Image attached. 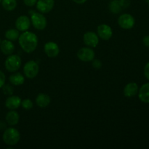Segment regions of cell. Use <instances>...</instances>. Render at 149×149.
<instances>
[{
	"instance_id": "obj_12",
	"label": "cell",
	"mask_w": 149,
	"mask_h": 149,
	"mask_svg": "<svg viewBox=\"0 0 149 149\" xmlns=\"http://www.w3.org/2000/svg\"><path fill=\"white\" fill-rule=\"evenodd\" d=\"M44 50L49 58H55L59 54L60 48L55 42H48L45 45Z\"/></svg>"
},
{
	"instance_id": "obj_33",
	"label": "cell",
	"mask_w": 149,
	"mask_h": 149,
	"mask_svg": "<svg viewBox=\"0 0 149 149\" xmlns=\"http://www.w3.org/2000/svg\"><path fill=\"white\" fill-rule=\"evenodd\" d=\"M1 39H0V44H1Z\"/></svg>"
},
{
	"instance_id": "obj_1",
	"label": "cell",
	"mask_w": 149,
	"mask_h": 149,
	"mask_svg": "<svg viewBox=\"0 0 149 149\" xmlns=\"http://www.w3.org/2000/svg\"><path fill=\"white\" fill-rule=\"evenodd\" d=\"M18 42L21 49L25 52L31 53L37 47L38 37L33 32L26 31L20 34Z\"/></svg>"
},
{
	"instance_id": "obj_14",
	"label": "cell",
	"mask_w": 149,
	"mask_h": 149,
	"mask_svg": "<svg viewBox=\"0 0 149 149\" xmlns=\"http://www.w3.org/2000/svg\"><path fill=\"white\" fill-rule=\"evenodd\" d=\"M138 86L135 82H130L124 88V95L127 97H132L138 93Z\"/></svg>"
},
{
	"instance_id": "obj_31",
	"label": "cell",
	"mask_w": 149,
	"mask_h": 149,
	"mask_svg": "<svg viewBox=\"0 0 149 149\" xmlns=\"http://www.w3.org/2000/svg\"><path fill=\"white\" fill-rule=\"evenodd\" d=\"M74 2H75L76 4H82L84 3H85L87 1V0H73Z\"/></svg>"
},
{
	"instance_id": "obj_2",
	"label": "cell",
	"mask_w": 149,
	"mask_h": 149,
	"mask_svg": "<svg viewBox=\"0 0 149 149\" xmlns=\"http://www.w3.org/2000/svg\"><path fill=\"white\" fill-rule=\"evenodd\" d=\"M2 139L4 143L7 144V146H15L20 141V134L15 128H7L3 133Z\"/></svg>"
},
{
	"instance_id": "obj_32",
	"label": "cell",
	"mask_w": 149,
	"mask_h": 149,
	"mask_svg": "<svg viewBox=\"0 0 149 149\" xmlns=\"http://www.w3.org/2000/svg\"><path fill=\"white\" fill-rule=\"evenodd\" d=\"M7 128V125L4 122L0 121V130H4Z\"/></svg>"
},
{
	"instance_id": "obj_22",
	"label": "cell",
	"mask_w": 149,
	"mask_h": 149,
	"mask_svg": "<svg viewBox=\"0 0 149 149\" xmlns=\"http://www.w3.org/2000/svg\"><path fill=\"white\" fill-rule=\"evenodd\" d=\"M1 5L7 11H13L17 7L16 0H1Z\"/></svg>"
},
{
	"instance_id": "obj_28",
	"label": "cell",
	"mask_w": 149,
	"mask_h": 149,
	"mask_svg": "<svg viewBox=\"0 0 149 149\" xmlns=\"http://www.w3.org/2000/svg\"><path fill=\"white\" fill-rule=\"evenodd\" d=\"M5 80H6V77L4 75V73L1 71H0V88L3 87L4 84H5Z\"/></svg>"
},
{
	"instance_id": "obj_7",
	"label": "cell",
	"mask_w": 149,
	"mask_h": 149,
	"mask_svg": "<svg viewBox=\"0 0 149 149\" xmlns=\"http://www.w3.org/2000/svg\"><path fill=\"white\" fill-rule=\"evenodd\" d=\"M95 56L94 50L91 47H84L77 52V58L82 62H91Z\"/></svg>"
},
{
	"instance_id": "obj_3",
	"label": "cell",
	"mask_w": 149,
	"mask_h": 149,
	"mask_svg": "<svg viewBox=\"0 0 149 149\" xmlns=\"http://www.w3.org/2000/svg\"><path fill=\"white\" fill-rule=\"evenodd\" d=\"M31 15V23L36 29L39 31L44 30L47 27V18L44 15L43 13H36L34 11H30Z\"/></svg>"
},
{
	"instance_id": "obj_29",
	"label": "cell",
	"mask_w": 149,
	"mask_h": 149,
	"mask_svg": "<svg viewBox=\"0 0 149 149\" xmlns=\"http://www.w3.org/2000/svg\"><path fill=\"white\" fill-rule=\"evenodd\" d=\"M144 75L146 78L149 80V62L147 63L146 65L144 67Z\"/></svg>"
},
{
	"instance_id": "obj_17",
	"label": "cell",
	"mask_w": 149,
	"mask_h": 149,
	"mask_svg": "<svg viewBox=\"0 0 149 149\" xmlns=\"http://www.w3.org/2000/svg\"><path fill=\"white\" fill-rule=\"evenodd\" d=\"M6 122L10 126H15L20 120V116L15 110H10L5 116Z\"/></svg>"
},
{
	"instance_id": "obj_19",
	"label": "cell",
	"mask_w": 149,
	"mask_h": 149,
	"mask_svg": "<svg viewBox=\"0 0 149 149\" xmlns=\"http://www.w3.org/2000/svg\"><path fill=\"white\" fill-rule=\"evenodd\" d=\"M9 80L13 85L20 86L24 83L25 78L20 73L16 72L10 76Z\"/></svg>"
},
{
	"instance_id": "obj_21",
	"label": "cell",
	"mask_w": 149,
	"mask_h": 149,
	"mask_svg": "<svg viewBox=\"0 0 149 149\" xmlns=\"http://www.w3.org/2000/svg\"><path fill=\"white\" fill-rule=\"evenodd\" d=\"M19 36H20V31H19L17 29H9V30H7L5 33L6 39H8V40L10 41H12V42L17 40Z\"/></svg>"
},
{
	"instance_id": "obj_8",
	"label": "cell",
	"mask_w": 149,
	"mask_h": 149,
	"mask_svg": "<svg viewBox=\"0 0 149 149\" xmlns=\"http://www.w3.org/2000/svg\"><path fill=\"white\" fill-rule=\"evenodd\" d=\"M83 41L86 46L91 48H95L99 43V36L93 31L86 32L83 36Z\"/></svg>"
},
{
	"instance_id": "obj_13",
	"label": "cell",
	"mask_w": 149,
	"mask_h": 149,
	"mask_svg": "<svg viewBox=\"0 0 149 149\" xmlns=\"http://www.w3.org/2000/svg\"><path fill=\"white\" fill-rule=\"evenodd\" d=\"M21 98L17 95H10L5 101V106L9 110H16L21 106Z\"/></svg>"
},
{
	"instance_id": "obj_34",
	"label": "cell",
	"mask_w": 149,
	"mask_h": 149,
	"mask_svg": "<svg viewBox=\"0 0 149 149\" xmlns=\"http://www.w3.org/2000/svg\"><path fill=\"white\" fill-rule=\"evenodd\" d=\"M148 6H149V0L148 1Z\"/></svg>"
},
{
	"instance_id": "obj_11",
	"label": "cell",
	"mask_w": 149,
	"mask_h": 149,
	"mask_svg": "<svg viewBox=\"0 0 149 149\" xmlns=\"http://www.w3.org/2000/svg\"><path fill=\"white\" fill-rule=\"evenodd\" d=\"M31 26V20L26 15H20L15 21V27L19 31L24 32L29 29Z\"/></svg>"
},
{
	"instance_id": "obj_18",
	"label": "cell",
	"mask_w": 149,
	"mask_h": 149,
	"mask_svg": "<svg viewBox=\"0 0 149 149\" xmlns=\"http://www.w3.org/2000/svg\"><path fill=\"white\" fill-rule=\"evenodd\" d=\"M50 97L48 95L45 93H39L36 97V103L39 107L45 108L50 103Z\"/></svg>"
},
{
	"instance_id": "obj_24",
	"label": "cell",
	"mask_w": 149,
	"mask_h": 149,
	"mask_svg": "<svg viewBox=\"0 0 149 149\" xmlns=\"http://www.w3.org/2000/svg\"><path fill=\"white\" fill-rule=\"evenodd\" d=\"M1 88H2L4 94L7 95H12L13 94L14 89H13V86L10 85V84H4Z\"/></svg>"
},
{
	"instance_id": "obj_6",
	"label": "cell",
	"mask_w": 149,
	"mask_h": 149,
	"mask_svg": "<svg viewBox=\"0 0 149 149\" xmlns=\"http://www.w3.org/2000/svg\"><path fill=\"white\" fill-rule=\"evenodd\" d=\"M117 23L122 29H125V30H129V29H132L134 27L135 20L132 15L125 13V14L121 15L118 17Z\"/></svg>"
},
{
	"instance_id": "obj_4",
	"label": "cell",
	"mask_w": 149,
	"mask_h": 149,
	"mask_svg": "<svg viewBox=\"0 0 149 149\" xmlns=\"http://www.w3.org/2000/svg\"><path fill=\"white\" fill-rule=\"evenodd\" d=\"M21 58L17 55H10L4 62L6 69L10 72H16L21 66Z\"/></svg>"
},
{
	"instance_id": "obj_25",
	"label": "cell",
	"mask_w": 149,
	"mask_h": 149,
	"mask_svg": "<svg viewBox=\"0 0 149 149\" xmlns=\"http://www.w3.org/2000/svg\"><path fill=\"white\" fill-rule=\"evenodd\" d=\"M92 62H93L92 64H93V66L95 69H100V68H101L102 65H103L101 61H100V60L98 59H95L94 58V59L92 61Z\"/></svg>"
},
{
	"instance_id": "obj_30",
	"label": "cell",
	"mask_w": 149,
	"mask_h": 149,
	"mask_svg": "<svg viewBox=\"0 0 149 149\" xmlns=\"http://www.w3.org/2000/svg\"><path fill=\"white\" fill-rule=\"evenodd\" d=\"M143 43L147 47H149V35L145 36L143 39Z\"/></svg>"
},
{
	"instance_id": "obj_10",
	"label": "cell",
	"mask_w": 149,
	"mask_h": 149,
	"mask_svg": "<svg viewBox=\"0 0 149 149\" xmlns=\"http://www.w3.org/2000/svg\"><path fill=\"white\" fill-rule=\"evenodd\" d=\"M36 9L41 13H48L53 9L55 0H37Z\"/></svg>"
},
{
	"instance_id": "obj_5",
	"label": "cell",
	"mask_w": 149,
	"mask_h": 149,
	"mask_svg": "<svg viewBox=\"0 0 149 149\" xmlns=\"http://www.w3.org/2000/svg\"><path fill=\"white\" fill-rule=\"evenodd\" d=\"M39 71V65L33 61L26 63L23 66V73L28 79H33L38 75Z\"/></svg>"
},
{
	"instance_id": "obj_26",
	"label": "cell",
	"mask_w": 149,
	"mask_h": 149,
	"mask_svg": "<svg viewBox=\"0 0 149 149\" xmlns=\"http://www.w3.org/2000/svg\"><path fill=\"white\" fill-rule=\"evenodd\" d=\"M119 1H120V4L122 5L123 10L129 7L131 3L130 0H119Z\"/></svg>"
},
{
	"instance_id": "obj_35",
	"label": "cell",
	"mask_w": 149,
	"mask_h": 149,
	"mask_svg": "<svg viewBox=\"0 0 149 149\" xmlns=\"http://www.w3.org/2000/svg\"><path fill=\"white\" fill-rule=\"evenodd\" d=\"M1 0H0V3H1Z\"/></svg>"
},
{
	"instance_id": "obj_20",
	"label": "cell",
	"mask_w": 149,
	"mask_h": 149,
	"mask_svg": "<svg viewBox=\"0 0 149 149\" xmlns=\"http://www.w3.org/2000/svg\"><path fill=\"white\" fill-rule=\"evenodd\" d=\"M109 9L113 14H119L123 10L119 0H112L109 4Z\"/></svg>"
},
{
	"instance_id": "obj_9",
	"label": "cell",
	"mask_w": 149,
	"mask_h": 149,
	"mask_svg": "<svg viewBox=\"0 0 149 149\" xmlns=\"http://www.w3.org/2000/svg\"><path fill=\"white\" fill-rule=\"evenodd\" d=\"M97 34L101 39L108 41L113 36V31L110 26L107 24H101L97 27Z\"/></svg>"
},
{
	"instance_id": "obj_23",
	"label": "cell",
	"mask_w": 149,
	"mask_h": 149,
	"mask_svg": "<svg viewBox=\"0 0 149 149\" xmlns=\"http://www.w3.org/2000/svg\"><path fill=\"white\" fill-rule=\"evenodd\" d=\"M21 106L26 111H29L33 108V103L31 99L26 98L21 101Z\"/></svg>"
},
{
	"instance_id": "obj_15",
	"label": "cell",
	"mask_w": 149,
	"mask_h": 149,
	"mask_svg": "<svg viewBox=\"0 0 149 149\" xmlns=\"http://www.w3.org/2000/svg\"><path fill=\"white\" fill-rule=\"evenodd\" d=\"M0 49L1 52L6 55H10L13 54L15 50V45L12 42V41L8 40V39H4L1 41L0 44Z\"/></svg>"
},
{
	"instance_id": "obj_27",
	"label": "cell",
	"mask_w": 149,
	"mask_h": 149,
	"mask_svg": "<svg viewBox=\"0 0 149 149\" xmlns=\"http://www.w3.org/2000/svg\"><path fill=\"white\" fill-rule=\"evenodd\" d=\"M23 2H24L26 6L31 7L36 5V2H37V0H23Z\"/></svg>"
},
{
	"instance_id": "obj_16",
	"label": "cell",
	"mask_w": 149,
	"mask_h": 149,
	"mask_svg": "<svg viewBox=\"0 0 149 149\" xmlns=\"http://www.w3.org/2000/svg\"><path fill=\"white\" fill-rule=\"evenodd\" d=\"M138 97L144 103H149V83L143 84L138 90Z\"/></svg>"
}]
</instances>
